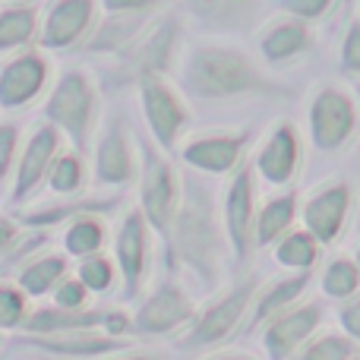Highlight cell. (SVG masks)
<instances>
[{
	"label": "cell",
	"instance_id": "9a60e30c",
	"mask_svg": "<svg viewBox=\"0 0 360 360\" xmlns=\"http://www.w3.org/2000/svg\"><path fill=\"white\" fill-rule=\"evenodd\" d=\"M300 165H304V139H300L297 127L281 120L259 143L253 155V171L269 186H288L297 177Z\"/></svg>",
	"mask_w": 360,
	"mask_h": 360
},
{
	"label": "cell",
	"instance_id": "d4e9b609",
	"mask_svg": "<svg viewBox=\"0 0 360 360\" xmlns=\"http://www.w3.org/2000/svg\"><path fill=\"white\" fill-rule=\"evenodd\" d=\"M297 218V193L285 190L269 196L256 212V247H275L288 231H294Z\"/></svg>",
	"mask_w": 360,
	"mask_h": 360
},
{
	"label": "cell",
	"instance_id": "1f68e13d",
	"mask_svg": "<svg viewBox=\"0 0 360 360\" xmlns=\"http://www.w3.org/2000/svg\"><path fill=\"white\" fill-rule=\"evenodd\" d=\"M38 16L32 6H13V10L0 13V54L16 51L35 38Z\"/></svg>",
	"mask_w": 360,
	"mask_h": 360
},
{
	"label": "cell",
	"instance_id": "f6af8a7d",
	"mask_svg": "<svg viewBox=\"0 0 360 360\" xmlns=\"http://www.w3.org/2000/svg\"><path fill=\"white\" fill-rule=\"evenodd\" d=\"M354 262H357V266H360V247H357V256H354Z\"/></svg>",
	"mask_w": 360,
	"mask_h": 360
},
{
	"label": "cell",
	"instance_id": "bcb514c9",
	"mask_svg": "<svg viewBox=\"0 0 360 360\" xmlns=\"http://www.w3.org/2000/svg\"><path fill=\"white\" fill-rule=\"evenodd\" d=\"M348 360H360V357H357V354H354V357H348Z\"/></svg>",
	"mask_w": 360,
	"mask_h": 360
},
{
	"label": "cell",
	"instance_id": "d6a6232c",
	"mask_svg": "<svg viewBox=\"0 0 360 360\" xmlns=\"http://www.w3.org/2000/svg\"><path fill=\"white\" fill-rule=\"evenodd\" d=\"M76 278L89 288V294H108L114 285H117L120 272H117V262L105 253H95L79 259V269H76Z\"/></svg>",
	"mask_w": 360,
	"mask_h": 360
},
{
	"label": "cell",
	"instance_id": "4dcf8cb0",
	"mask_svg": "<svg viewBox=\"0 0 360 360\" xmlns=\"http://www.w3.org/2000/svg\"><path fill=\"white\" fill-rule=\"evenodd\" d=\"M44 184H48V190L54 196H73V193H79L82 184H86V165H82L79 152H60L51 162Z\"/></svg>",
	"mask_w": 360,
	"mask_h": 360
},
{
	"label": "cell",
	"instance_id": "ffe728a7",
	"mask_svg": "<svg viewBox=\"0 0 360 360\" xmlns=\"http://www.w3.org/2000/svg\"><path fill=\"white\" fill-rule=\"evenodd\" d=\"M95 25V0H54L41 22V48L67 51Z\"/></svg>",
	"mask_w": 360,
	"mask_h": 360
},
{
	"label": "cell",
	"instance_id": "ac0fdd59",
	"mask_svg": "<svg viewBox=\"0 0 360 360\" xmlns=\"http://www.w3.org/2000/svg\"><path fill=\"white\" fill-rule=\"evenodd\" d=\"M139 174V162L124 124L117 117L105 120L95 139V180L101 186H127Z\"/></svg>",
	"mask_w": 360,
	"mask_h": 360
},
{
	"label": "cell",
	"instance_id": "f1b7e54d",
	"mask_svg": "<svg viewBox=\"0 0 360 360\" xmlns=\"http://www.w3.org/2000/svg\"><path fill=\"white\" fill-rule=\"evenodd\" d=\"M319 247L323 243L307 228H294L275 243V262L288 272H310L319 259Z\"/></svg>",
	"mask_w": 360,
	"mask_h": 360
},
{
	"label": "cell",
	"instance_id": "f35d334b",
	"mask_svg": "<svg viewBox=\"0 0 360 360\" xmlns=\"http://www.w3.org/2000/svg\"><path fill=\"white\" fill-rule=\"evenodd\" d=\"M16 143H19V130L13 124H0V186L10 177L13 158H16Z\"/></svg>",
	"mask_w": 360,
	"mask_h": 360
},
{
	"label": "cell",
	"instance_id": "9c48e42d",
	"mask_svg": "<svg viewBox=\"0 0 360 360\" xmlns=\"http://www.w3.org/2000/svg\"><path fill=\"white\" fill-rule=\"evenodd\" d=\"M177 38H180V22L174 16L158 19L155 25L143 32L127 51L117 54V79L120 82H143L146 76H165L168 67L174 63L177 54Z\"/></svg>",
	"mask_w": 360,
	"mask_h": 360
},
{
	"label": "cell",
	"instance_id": "ba28073f",
	"mask_svg": "<svg viewBox=\"0 0 360 360\" xmlns=\"http://www.w3.org/2000/svg\"><path fill=\"white\" fill-rule=\"evenodd\" d=\"M256 212H259V205H256V171L253 162H243L231 174L221 202L224 234H228L231 253L237 262H247L256 250Z\"/></svg>",
	"mask_w": 360,
	"mask_h": 360
},
{
	"label": "cell",
	"instance_id": "52a82bcc",
	"mask_svg": "<svg viewBox=\"0 0 360 360\" xmlns=\"http://www.w3.org/2000/svg\"><path fill=\"white\" fill-rule=\"evenodd\" d=\"M193 316H196V300L190 297V291L177 278H165L133 310V335H174L193 323Z\"/></svg>",
	"mask_w": 360,
	"mask_h": 360
},
{
	"label": "cell",
	"instance_id": "7c38bea8",
	"mask_svg": "<svg viewBox=\"0 0 360 360\" xmlns=\"http://www.w3.org/2000/svg\"><path fill=\"white\" fill-rule=\"evenodd\" d=\"M247 146H250L247 130H212L190 136L177 149V155L186 168L202 171V174H234L247 162L243 158Z\"/></svg>",
	"mask_w": 360,
	"mask_h": 360
},
{
	"label": "cell",
	"instance_id": "277c9868",
	"mask_svg": "<svg viewBox=\"0 0 360 360\" xmlns=\"http://www.w3.org/2000/svg\"><path fill=\"white\" fill-rule=\"evenodd\" d=\"M41 114L51 127L73 139L76 152L82 155L98 130V89L82 70H67L54 82Z\"/></svg>",
	"mask_w": 360,
	"mask_h": 360
},
{
	"label": "cell",
	"instance_id": "ab89813d",
	"mask_svg": "<svg viewBox=\"0 0 360 360\" xmlns=\"http://www.w3.org/2000/svg\"><path fill=\"white\" fill-rule=\"evenodd\" d=\"M342 326H345V335L348 338H354V342H360V294L357 297H351V300H345V307H342Z\"/></svg>",
	"mask_w": 360,
	"mask_h": 360
},
{
	"label": "cell",
	"instance_id": "484cf974",
	"mask_svg": "<svg viewBox=\"0 0 360 360\" xmlns=\"http://www.w3.org/2000/svg\"><path fill=\"white\" fill-rule=\"evenodd\" d=\"M149 29V13H111V19L98 25L86 48L95 54H120Z\"/></svg>",
	"mask_w": 360,
	"mask_h": 360
},
{
	"label": "cell",
	"instance_id": "74e56055",
	"mask_svg": "<svg viewBox=\"0 0 360 360\" xmlns=\"http://www.w3.org/2000/svg\"><path fill=\"white\" fill-rule=\"evenodd\" d=\"M342 70L348 76H360V19L348 25L342 38Z\"/></svg>",
	"mask_w": 360,
	"mask_h": 360
},
{
	"label": "cell",
	"instance_id": "8d00e7d4",
	"mask_svg": "<svg viewBox=\"0 0 360 360\" xmlns=\"http://www.w3.org/2000/svg\"><path fill=\"white\" fill-rule=\"evenodd\" d=\"M335 0H278V10L285 16H294L300 22H316V19L329 16Z\"/></svg>",
	"mask_w": 360,
	"mask_h": 360
},
{
	"label": "cell",
	"instance_id": "8fae6325",
	"mask_svg": "<svg viewBox=\"0 0 360 360\" xmlns=\"http://www.w3.org/2000/svg\"><path fill=\"white\" fill-rule=\"evenodd\" d=\"M139 101H143V114L155 146L162 152L180 149V136H184L186 124H190V111H186L184 98L165 76H146L139 82Z\"/></svg>",
	"mask_w": 360,
	"mask_h": 360
},
{
	"label": "cell",
	"instance_id": "e0dca14e",
	"mask_svg": "<svg viewBox=\"0 0 360 360\" xmlns=\"http://www.w3.org/2000/svg\"><path fill=\"white\" fill-rule=\"evenodd\" d=\"M48 79L51 67L41 51H19L0 70V108L4 111H19V108L32 105L44 92Z\"/></svg>",
	"mask_w": 360,
	"mask_h": 360
},
{
	"label": "cell",
	"instance_id": "8992f818",
	"mask_svg": "<svg viewBox=\"0 0 360 360\" xmlns=\"http://www.w3.org/2000/svg\"><path fill=\"white\" fill-rule=\"evenodd\" d=\"M180 196H184V180L174 165L162 155V149H146L139 168V212L146 215L152 234L162 237V243H168L171 237Z\"/></svg>",
	"mask_w": 360,
	"mask_h": 360
},
{
	"label": "cell",
	"instance_id": "7402d4cb",
	"mask_svg": "<svg viewBox=\"0 0 360 360\" xmlns=\"http://www.w3.org/2000/svg\"><path fill=\"white\" fill-rule=\"evenodd\" d=\"M310 278H313L310 272H294V275H281V278L269 281V285H259L247 316V332H259L269 319L285 313L288 307L300 304L304 291L310 288Z\"/></svg>",
	"mask_w": 360,
	"mask_h": 360
},
{
	"label": "cell",
	"instance_id": "83f0119b",
	"mask_svg": "<svg viewBox=\"0 0 360 360\" xmlns=\"http://www.w3.org/2000/svg\"><path fill=\"white\" fill-rule=\"evenodd\" d=\"M105 221H101L95 212H79L67 221L63 228V253L73 256V259H86V256L101 253L105 247Z\"/></svg>",
	"mask_w": 360,
	"mask_h": 360
},
{
	"label": "cell",
	"instance_id": "cb8c5ba5",
	"mask_svg": "<svg viewBox=\"0 0 360 360\" xmlns=\"http://www.w3.org/2000/svg\"><path fill=\"white\" fill-rule=\"evenodd\" d=\"M184 6L205 29L237 32V29L253 25L259 0H184Z\"/></svg>",
	"mask_w": 360,
	"mask_h": 360
},
{
	"label": "cell",
	"instance_id": "44dd1931",
	"mask_svg": "<svg viewBox=\"0 0 360 360\" xmlns=\"http://www.w3.org/2000/svg\"><path fill=\"white\" fill-rule=\"evenodd\" d=\"M316 35H313L310 22H300L294 16L272 19L266 29L259 32V57L269 67H285L304 57L313 48Z\"/></svg>",
	"mask_w": 360,
	"mask_h": 360
},
{
	"label": "cell",
	"instance_id": "7bdbcfd3",
	"mask_svg": "<svg viewBox=\"0 0 360 360\" xmlns=\"http://www.w3.org/2000/svg\"><path fill=\"white\" fill-rule=\"evenodd\" d=\"M114 360H168V354L165 351H130V354H120V357H114Z\"/></svg>",
	"mask_w": 360,
	"mask_h": 360
},
{
	"label": "cell",
	"instance_id": "5b68a950",
	"mask_svg": "<svg viewBox=\"0 0 360 360\" xmlns=\"http://www.w3.org/2000/svg\"><path fill=\"white\" fill-rule=\"evenodd\" d=\"M307 127H310V143L323 155H335L342 152L351 139L357 136L360 127V108L357 98L348 89L335 86H319L307 108Z\"/></svg>",
	"mask_w": 360,
	"mask_h": 360
},
{
	"label": "cell",
	"instance_id": "30bf717a",
	"mask_svg": "<svg viewBox=\"0 0 360 360\" xmlns=\"http://www.w3.org/2000/svg\"><path fill=\"white\" fill-rule=\"evenodd\" d=\"M149 221L139 212V205H133L117 224L114 234V262L120 272V297L130 304L139 297L146 278H149V266H152V247H149Z\"/></svg>",
	"mask_w": 360,
	"mask_h": 360
},
{
	"label": "cell",
	"instance_id": "6da1fadb",
	"mask_svg": "<svg viewBox=\"0 0 360 360\" xmlns=\"http://www.w3.org/2000/svg\"><path fill=\"white\" fill-rule=\"evenodd\" d=\"M165 247H168L171 272H177V269L190 272L193 281L202 288V294H212L221 285L224 247H231V243L224 234L215 196L196 177H184V196H180L174 228H171Z\"/></svg>",
	"mask_w": 360,
	"mask_h": 360
},
{
	"label": "cell",
	"instance_id": "d590c367",
	"mask_svg": "<svg viewBox=\"0 0 360 360\" xmlns=\"http://www.w3.org/2000/svg\"><path fill=\"white\" fill-rule=\"evenodd\" d=\"M54 307H63V310H86L89 307V288L82 285L76 275H67L60 285L54 288Z\"/></svg>",
	"mask_w": 360,
	"mask_h": 360
},
{
	"label": "cell",
	"instance_id": "60d3db41",
	"mask_svg": "<svg viewBox=\"0 0 360 360\" xmlns=\"http://www.w3.org/2000/svg\"><path fill=\"white\" fill-rule=\"evenodd\" d=\"M158 4H162V0H101V6H105L108 13H149V10H155Z\"/></svg>",
	"mask_w": 360,
	"mask_h": 360
},
{
	"label": "cell",
	"instance_id": "e575fe53",
	"mask_svg": "<svg viewBox=\"0 0 360 360\" xmlns=\"http://www.w3.org/2000/svg\"><path fill=\"white\" fill-rule=\"evenodd\" d=\"M29 316V297L19 291V285H0V332L22 329Z\"/></svg>",
	"mask_w": 360,
	"mask_h": 360
},
{
	"label": "cell",
	"instance_id": "f546056e",
	"mask_svg": "<svg viewBox=\"0 0 360 360\" xmlns=\"http://www.w3.org/2000/svg\"><path fill=\"white\" fill-rule=\"evenodd\" d=\"M319 288L332 300H351L360 294V266L351 256H332L319 275Z\"/></svg>",
	"mask_w": 360,
	"mask_h": 360
},
{
	"label": "cell",
	"instance_id": "5bb4252c",
	"mask_svg": "<svg viewBox=\"0 0 360 360\" xmlns=\"http://www.w3.org/2000/svg\"><path fill=\"white\" fill-rule=\"evenodd\" d=\"M351 205H354V190L348 180H329V184L316 186L310 193V199L300 209L304 228L316 237L319 243H335L342 237V231L348 228Z\"/></svg>",
	"mask_w": 360,
	"mask_h": 360
},
{
	"label": "cell",
	"instance_id": "4fadbf2b",
	"mask_svg": "<svg viewBox=\"0 0 360 360\" xmlns=\"http://www.w3.org/2000/svg\"><path fill=\"white\" fill-rule=\"evenodd\" d=\"M323 316H326V310L319 300H300V304L288 307L285 313H278L275 319H269L259 329L266 357L269 360H291L319 332Z\"/></svg>",
	"mask_w": 360,
	"mask_h": 360
},
{
	"label": "cell",
	"instance_id": "7a4b0ae2",
	"mask_svg": "<svg viewBox=\"0 0 360 360\" xmlns=\"http://www.w3.org/2000/svg\"><path fill=\"white\" fill-rule=\"evenodd\" d=\"M180 86L193 98H205V101L281 92L278 82L269 79V73H262V67L247 51L221 41L196 44L180 60Z\"/></svg>",
	"mask_w": 360,
	"mask_h": 360
},
{
	"label": "cell",
	"instance_id": "603a6c76",
	"mask_svg": "<svg viewBox=\"0 0 360 360\" xmlns=\"http://www.w3.org/2000/svg\"><path fill=\"white\" fill-rule=\"evenodd\" d=\"M108 310H63V307H38L25 316L22 335H60V332H79V329H105Z\"/></svg>",
	"mask_w": 360,
	"mask_h": 360
},
{
	"label": "cell",
	"instance_id": "4316f807",
	"mask_svg": "<svg viewBox=\"0 0 360 360\" xmlns=\"http://www.w3.org/2000/svg\"><path fill=\"white\" fill-rule=\"evenodd\" d=\"M67 278V256L63 253H44L25 262L16 275V285L25 297H44L54 294V288Z\"/></svg>",
	"mask_w": 360,
	"mask_h": 360
},
{
	"label": "cell",
	"instance_id": "836d02e7",
	"mask_svg": "<svg viewBox=\"0 0 360 360\" xmlns=\"http://www.w3.org/2000/svg\"><path fill=\"white\" fill-rule=\"evenodd\" d=\"M354 354V338L338 335V332H323V335H313L291 360H348Z\"/></svg>",
	"mask_w": 360,
	"mask_h": 360
},
{
	"label": "cell",
	"instance_id": "d6986e66",
	"mask_svg": "<svg viewBox=\"0 0 360 360\" xmlns=\"http://www.w3.org/2000/svg\"><path fill=\"white\" fill-rule=\"evenodd\" d=\"M60 130L51 124H41L32 130L29 143H25L22 155H19L16 174H13V190H10V202H29L32 193L38 190L44 177H48V168L57 155H60Z\"/></svg>",
	"mask_w": 360,
	"mask_h": 360
},
{
	"label": "cell",
	"instance_id": "b9f144b4",
	"mask_svg": "<svg viewBox=\"0 0 360 360\" xmlns=\"http://www.w3.org/2000/svg\"><path fill=\"white\" fill-rule=\"evenodd\" d=\"M16 240H19V228L10 221V218H0V253L10 250Z\"/></svg>",
	"mask_w": 360,
	"mask_h": 360
},
{
	"label": "cell",
	"instance_id": "3957f363",
	"mask_svg": "<svg viewBox=\"0 0 360 360\" xmlns=\"http://www.w3.org/2000/svg\"><path fill=\"white\" fill-rule=\"evenodd\" d=\"M259 275H247L243 281H237L234 288H228L224 294H218L215 300L196 310L193 323L184 329L177 348L186 351V354H202V351L218 348L221 342H228L240 323L250 316V307H253V297L259 291Z\"/></svg>",
	"mask_w": 360,
	"mask_h": 360
},
{
	"label": "cell",
	"instance_id": "ee69618b",
	"mask_svg": "<svg viewBox=\"0 0 360 360\" xmlns=\"http://www.w3.org/2000/svg\"><path fill=\"white\" fill-rule=\"evenodd\" d=\"M205 360H256V357L243 354V351H228V354H212V357H205Z\"/></svg>",
	"mask_w": 360,
	"mask_h": 360
},
{
	"label": "cell",
	"instance_id": "2e32d148",
	"mask_svg": "<svg viewBox=\"0 0 360 360\" xmlns=\"http://www.w3.org/2000/svg\"><path fill=\"white\" fill-rule=\"evenodd\" d=\"M19 345L51 357H70V360L114 357L133 348L130 338H114L105 329H79V332H60V335H22Z\"/></svg>",
	"mask_w": 360,
	"mask_h": 360
}]
</instances>
